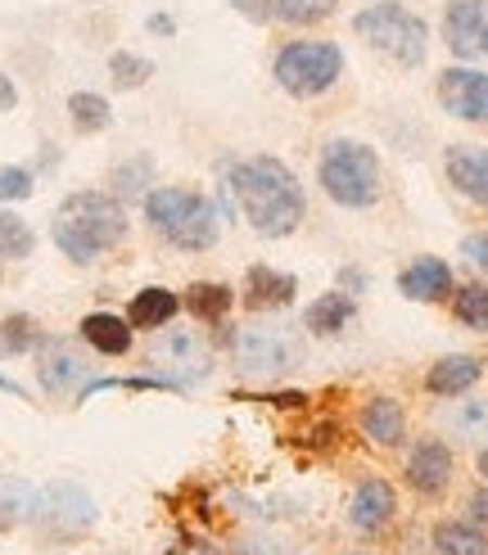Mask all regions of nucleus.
Instances as JSON below:
<instances>
[{"mask_svg":"<svg viewBox=\"0 0 488 555\" xmlns=\"http://www.w3.org/2000/svg\"><path fill=\"white\" fill-rule=\"evenodd\" d=\"M231 194L244 212V221L267 235V240H285L304 227L308 217V199H304V185L298 177L285 168L281 158L271 154H258V158H244L231 168Z\"/></svg>","mask_w":488,"mask_h":555,"instance_id":"obj_1","label":"nucleus"},{"mask_svg":"<svg viewBox=\"0 0 488 555\" xmlns=\"http://www.w3.org/2000/svg\"><path fill=\"white\" fill-rule=\"evenodd\" d=\"M50 235H54V244H60V254L68 262H95L114 244H123L127 212H123V204L114 199V194L77 190L60 204V212H54Z\"/></svg>","mask_w":488,"mask_h":555,"instance_id":"obj_2","label":"nucleus"},{"mask_svg":"<svg viewBox=\"0 0 488 555\" xmlns=\"http://www.w3.org/2000/svg\"><path fill=\"white\" fill-rule=\"evenodd\" d=\"M145 221L150 231L181 248V254H204V248L217 244V231H222V212L208 194L185 190V185H158L145 194Z\"/></svg>","mask_w":488,"mask_h":555,"instance_id":"obj_3","label":"nucleus"},{"mask_svg":"<svg viewBox=\"0 0 488 555\" xmlns=\"http://www.w3.org/2000/svg\"><path fill=\"white\" fill-rule=\"evenodd\" d=\"M352 33L367 41L371 54H380L385 64L412 73L425 64L429 54V27L416 10H407L402 0H375V5L352 14Z\"/></svg>","mask_w":488,"mask_h":555,"instance_id":"obj_4","label":"nucleus"},{"mask_svg":"<svg viewBox=\"0 0 488 555\" xmlns=\"http://www.w3.org/2000/svg\"><path fill=\"white\" fill-rule=\"evenodd\" d=\"M317 181L339 208H371L380 204V190H385V168H380V154L371 145L331 141L321 150Z\"/></svg>","mask_w":488,"mask_h":555,"instance_id":"obj_5","label":"nucleus"},{"mask_svg":"<svg viewBox=\"0 0 488 555\" xmlns=\"http://www.w3.org/2000/svg\"><path fill=\"white\" fill-rule=\"evenodd\" d=\"M277 87L294 100H321L325 91L339 87L344 77V50L335 41H285L271 60Z\"/></svg>","mask_w":488,"mask_h":555,"instance_id":"obj_6","label":"nucleus"},{"mask_svg":"<svg viewBox=\"0 0 488 555\" xmlns=\"http://www.w3.org/2000/svg\"><path fill=\"white\" fill-rule=\"evenodd\" d=\"M27 519L37 524L50 538H77L95 524V502L77 483H50L41 492H33V506H27Z\"/></svg>","mask_w":488,"mask_h":555,"instance_id":"obj_7","label":"nucleus"},{"mask_svg":"<svg viewBox=\"0 0 488 555\" xmlns=\"http://www.w3.org/2000/svg\"><path fill=\"white\" fill-rule=\"evenodd\" d=\"M150 366L158 371V379L168 388H190V384L213 375V352L204 348V339L195 330H168V335L154 339Z\"/></svg>","mask_w":488,"mask_h":555,"instance_id":"obj_8","label":"nucleus"},{"mask_svg":"<svg viewBox=\"0 0 488 555\" xmlns=\"http://www.w3.org/2000/svg\"><path fill=\"white\" fill-rule=\"evenodd\" d=\"M235 362L249 375H281L298 366V339L281 325H244L235 335Z\"/></svg>","mask_w":488,"mask_h":555,"instance_id":"obj_9","label":"nucleus"},{"mask_svg":"<svg viewBox=\"0 0 488 555\" xmlns=\"http://www.w3.org/2000/svg\"><path fill=\"white\" fill-rule=\"evenodd\" d=\"M439 37L457 64H488V0H448Z\"/></svg>","mask_w":488,"mask_h":555,"instance_id":"obj_10","label":"nucleus"},{"mask_svg":"<svg viewBox=\"0 0 488 555\" xmlns=\"http://www.w3.org/2000/svg\"><path fill=\"white\" fill-rule=\"evenodd\" d=\"M439 95L444 114L457 122H471V127H488V68L475 64H452L439 73Z\"/></svg>","mask_w":488,"mask_h":555,"instance_id":"obj_11","label":"nucleus"},{"mask_svg":"<svg viewBox=\"0 0 488 555\" xmlns=\"http://www.w3.org/2000/svg\"><path fill=\"white\" fill-rule=\"evenodd\" d=\"M407 488L425 502H439V496L452 488V475H457V456L444 438H421L412 452H407Z\"/></svg>","mask_w":488,"mask_h":555,"instance_id":"obj_12","label":"nucleus"},{"mask_svg":"<svg viewBox=\"0 0 488 555\" xmlns=\"http://www.w3.org/2000/svg\"><path fill=\"white\" fill-rule=\"evenodd\" d=\"M444 177L466 204L488 208V145H448Z\"/></svg>","mask_w":488,"mask_h":555,"instance_id":"obj_13","label":"nucleus"},{"mask_svg":"<svg viewBox=\"0 0 488 555\" xmlns=\"http://www.w3.org/2000/svg\"><path fill=\"white\" fill-rule=\"evenodd\" d=\"M398 515V492L389 479H362L358 492H352V502H348V519H352V529L375 538V533H385L389 524Z\"/></svg>","mask_w":488,"mask_h":555,"instance_id":"obj_14","label":"nucleus"},{"mask_svg":"<svg viewBox=\"0 0 488 555\" xmlns=\"http://www.w3.org/2000/svg\"><path fill=\"white\" fill-rule=\"evenodd\" d=\"M484 379V357L475 352H448L425 371V393L429 398H466Z\"/></svg>","mask_w":488,"mask_h":555,"instance_id":"obj_15","label":"nucleus"},{"mask_svg":"<svg viewBox=\"0 0 488 555\" xmlns=\"http://www.w3.org/2000/svg\"><path fill=\"white\" fill-rule=\"evenodd\" d=\"M452 289H457V281L444 258H416L398 275V294L412 302H444V298H452Z\"/></svg>","mask_w":488,"mask_h":555,"instance_id":"obj_16","label":"nucleus"},{"mask_svg":"<svg viewBox=\"0 0 488 555\" xmlns=\"http://www.w3.org/2000/svg\"><path fill=\"white\" fill-rule=\"evenodd\" d=\"M358 425H362V438L375 442V448H402V438H407V411H402L398 398H367Z\"/></svg>","mask_w":488,"mask_h":555,"instance_id":"obj_17","label":"nucleus"},{"mask_svg":"<svg viewBox=\"0 0 488 555\" xmlns=\"http://www.w3.org/2000/svg\"><path fill=\"white\" fill-rule=\"evenodd\" d=\"M298 294V281L277 267H249V275H244V308H290Z\"/></svg>","mask_w":488,"mask_h":555,"instance_id":"obj_18","label":"nucleus"},{"mask_svg":"<svg viewBox=\"0 0 488 555\" xmlns=\"http://www.w3.org/2000/svg\"><path fill=\"white\" fill-rule=\"evenodd\" d=\"M41 384H46V393H68V388L87 375L91 366L81 362V357L64 344V339H46V348H41Z\"/></svg>","mask_w":488,"mask_h":555,"instance_id":"obj_19","label":"nucleus"},{"mask_svg":"<svg viewBox=\"0 0 488 555\" xmlns=\"http://www.w3.org/2000/svg\"><path fill=\"white\" fill-rule=\"evenodd\" d=\"M429 555H488V538L471 519H439L429 529Z\"/></svg>","mask_w":488,"mask_h":555,"instance_id":"obj_20","label":"nucleus"},{"mask_svg":"<svg viewBox=\"0 0 488 555\" xmlns=\"http://www.w3.org/2000/svg\"><path fill=\"white\" fill-rule=\"evenodd\" d=\"M181 308V298L163 285H150L141 294H131V308H127V325L131 330H163Z\"/></svg>","mask_w":488,"mask_h":555,"instance_id":"obj_21","label":"nucleus"},{"mask_svg":"<svg viewBox=\"0 0 488 555\" xmlns=\"http://www.w3.org/2000/svg\"><path fill=\"white\" fill-rule=\"evenodd\" d=\"M81 339H87L95 352L104 357H123L131 348V325L127 317H114V312H91V317H81Z\"/></svg>","mask_w":488,"mask_h":555,"instance_id":"obj_22","label":"nucleus"},{"mask_svg":"<svg viewBox=\"0 0 488 555\" xmlns=\"http://www.w3.org/2000/svg\"><path fill=\"white\" fill-rule=\"evenodd\" d=\"M352 312H358V302H352V294H321V298H312V308L304 312V325L312 330V335H321V339H331V335H339V330L352 321Z\"/></svg>","mask_w":488,"mask_h":555,"instance_id":"obj_23","label":"nucleus"},{"mask_svg":"<svg viewBox=\"0 0 488 555\" xmlns=\"http://www.w3.org/2000/svg\"><path fill=\"white\" fill-rule=\"evenodd\" d=\"M335 10H339V0H262V18L285 23V27H317Z\"/></svg>","mask_w":488,"mask_h":555,"instance_id":"obj_24","label":"nucleus"},{"mask_svg":"<svg viewBox=\"0 0 488 555\" xmlns=\"http://www.w3.org/2000/svg\"><path fill=\"white\" fill-rule=\"evenodd\" d=\"M444 429L461 442H484L488 448V398H471L444 411Z\"/></svg>","mask_w":488,"mask_h":555,"instance_id":"obj_25","label":"nucleus"},{"mask_svg":"<svg viewBox=\"0 0 488 555\" xmlns=\"http://www.w3.org/2000/svg\"><path fill=\"white\" fill-rule=\"evenodd\" d=\"M448 302H452L457 325L475 330V335H488V285H484V281H466V285H457Z\"/></svg>","mask_w":488,"mask_h":555,"instance_id":"obj_26","label":"nucleus"},{"mask_svg":"<svg viewBox=\"0 0 488 555\" xmlns=\"http://www.w3.org/2000/svg\"><path fill=\"white\" fill-rule=\"evenodd\" d=\"M185 308H190V317H200V321H222L235 308V289L217 285V281H200V285L185 289Z\"/></svg>","mask_w":488,"mask_h":555,"instance_id":"obj_27","label":"nucleus"},{"mask_svg":"<svg viewBox=\"0 0 488 555\" xmlns=\"http://www.w3.org/2000/svg\"><path fill=\"white\" fill-rule=\"evenodd\" d=\"M68 118L81 135H95V131H104L108 122H114V108H108V100L95 95V91H73L68 95Z\"/></svg>","mask_w":488,"mask_h":555,"instance_id":"obj_28","label":"nucleus"},{"mask_svg":"<svg viewBox=\"0 0 488 555\" xmlns=\"http://www.w3.org/2000/svg\"><path fill=\"white\" fill-rule=\"evenodd\" d=\"M33 248H37L33 227L18 212L0 208V262H23V258H33Z\"/></svg>","mask_w":488,"mask_h":555,"instance_id":"obj_29","label":"nucleus"},{"mask_svg":"<svg viewBox=\"0 0 488 555\" xmlns=\"http://www.w3.org/2000/svg\"><path fill=\"white\" fill-rule=\"evenodd\" d=\"M108 73H114V87H123V91H136V87H145V81L154 77V64L145 60V54L118 50L114 60H108Z\"/></svg>","mask_w":488,"mask_h":555,"instance_id":"obj_30","label":"nucleus"},{"mask_svg":"<svg viewBox=\"0 0 488 555\" xmlns=\"http://www.w3.org/2000/svg\"><path fill=\"white\" fill-rule=\"evenodd\" d=\"M27 506H33V488L18 479H0V529L27 519Z\"/></svg>","mask_w":488,"mask_h":555,"instance_id":"obj_31","label":"nucleus"},{"mask_svg":"<svg viewBox=\"0 0 488 555\" xmlns=\"http://www.w3.org/2000/svg\"><path fill=\"white\" fill-rule=\"evenodd\" d=\"M150 172H154V163H150V158H131V163H123V168H114V190H118V199H136V194H145Z\"/></svg>","mask_w":488,"mask_h":555,"instance_id":"obj_32","label":"nucleus"},{"mask_svg":"<svg viewBox=\"0 0 488 555\" xmlns=\"http://www.w3.org/2000/svg\"><path fill=\"white\" fill-rule=\"evenodd\" d=\"M37 344H41V330H37L33 317H10L5 325H0V348L5 352H27Z\"/></svg>","mask_w":488,"mask_h":555,"instance_id":"obj_33","label":"nucleus"},{"mask_svg":"<svg viewBox=\"0 0 488 555\" xmlns=\"http://www.w3.org/2000/svg\"><path fill=\"white\" fill-rule=\"evenodd\" d=\"M33 194V172L27 168H0V204H18Z\"/></svg>","mask_w":488,"mask_h":555,"instance_id":"obj_34","label":"nucleus"},{"mask_svg":"<svg viewBox=\"0 0 488 555\" xmlns=\"http://www.w3.org/2000/svg\"><path fill=\"white\" fill-rule=\"evenodd\" d=\"M235 555H298V551L281 538H271V533H254V538H240Z\"/></svg>","mask_w":488,"mask_h":555,"instance_id":"obj_35","label":"nucleus"},{"mask_svg":"<svg viewBox=\"0 0 488 555\" xmlns=\"http://www.w3.org/2000/svg\"><path fill=\"white\" fill-rule=\"evenodd\" d=\"M461 258H466L475 271H484V275H488V231L461 240Z\"/></svg>","mask_w":488,"mask_h":555,"instance_id":"obj_36","label":"nucleus"},{"mask_svg":"<svg viewBox=\"0 0 488 555\" xmlns=\"http://www.w3.org/2000/svg\"><path fill=\"white\" fill-rule=\"evenodd\" d=\"M466 519H471L475 529L488 538V483H479V488L466 496Z\"/></svg>","mask_w":488,"mask_h":555,"instance_id":"obj_37","label":"nucleus"},{"mask_svg":"<svg viewBox=\"0 0 488 555\" xmlns=\"http://www.w3.org/2000/svg\"><path fill=\"white\" fill-rule=\"evenodd\" d=\"M18 104V91H14V81L0 73V114H10V108Z\"/></svg>","mask_w":488,"mask_h":555,"instance_id":"obj_38","label":"nucleus"},{"mask_svg":"<svg viewBox=\"0 0 488 555\" xmlns=\"http://www.w3.org/2000/svg\"><path fill=\"white\" fill-rule=\"evenodd\" d=\"M150 33H158V37H172V33H177V23H172V18H163V14H154V18H150Z\"/></svg>","mask_w":488,"mask_h":555,"instance_id":"obj_39","label":"nucleus"},{"mask_svg":"<svg viewBox=\"0 0 488 555\" xmlns=\"http://www.w3.org/2000/svg\"><path fill=\"white\" fill-rule=\"evenodd\" d=\"M475 469H479V479L488 483V448H479V456H475Z\"/></svg>","mask_w":488,"mask_h":555,"instance_id":"obj_40","label":"nucleus"},{"mask_svg":"<svg viewBox=\"0 0 488 555\" xmlns=\"http://www.w3.org/2000/svg\"><path fill=\"white\" fill-rule=\"evenodd\" d=\"M0 388H5V393H14V398H27V393H23V388H18L14 379H5V375H0Z\"/></svg>","mask_w":488,"mask_h":555,"instance_id":"obj_41","label":"nucleus"}]
</instances>
